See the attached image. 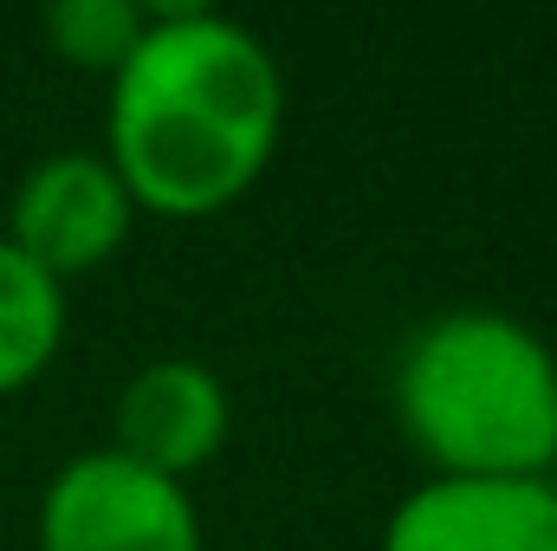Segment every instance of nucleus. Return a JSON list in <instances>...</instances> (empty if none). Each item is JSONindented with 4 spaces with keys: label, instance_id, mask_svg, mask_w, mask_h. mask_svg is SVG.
I'll use <instances>...</instances> for the list:
<instances>
[{
    "label": "nucleus",
    "instance_id": "nucleus-7",
    "mask_svg": "<svg viewBox=\"0 0 557 551\" xmlns=\"http://www.w3.org/2000/svg\"><path fill=\"white\" fill-rule=\"evenodd\" d=\"M65 338V285L0 241V396L33 383Z\"/></svg>",
    "mask_w": 557,
    "mask_h": 551
},
{
    "label": "nucleus",
    "instance_id": "nucleus-3",
    "mask_svg": "<svg viewBox=\"0 0 557 551\" xmlns=\"http://www.w3.org/2000/svg\"><path fill=\"white\" fill-rule=\"evenodd\" d=\"M39 551H201V519L182 480L98 448L52 474L39 500Z\"/></svg>",
    "mask_w": 557,
    "mask_h": 551
},
{
    "label": "nucleus",
    "instance_id": "nucleus-6",
    "mask_svg": "<svg viewBox=\"0 0 557 551\" xmlns=\"http://www.w3.org/2000/svg\"><path fill=\"white\" fill-rule=\"evenodd\" d=\"M227 441V390L195 357L143 364L117 396V454L162 480L208 467Z\"/></svg>",
    "mask_w": 557,
    "mask_h": 551
},
{
    "label": "nucleus",
    "instance_id": "nucleus-4",
    "mask_svg": "<svg viewBox=\"0 0 557 551\" xmlns=\"http://www.w3.org/2000/svg\"><path fill=\"white\" fill-rule=\"evenodd\" d=\"M131 215H137V201H131L124 175L104 156L65 149V156H46V162H33L20 175V188H13V234L7 241L39 273H52L65 285L72 273H91V267H104L124 247Z\"/></svg>",
    "mask_w": 557,
    "mask_h": 551
},
{
    "label": "nucleus",
    "instance_id": "nucleus-5",
    "mask_svg": "<svg viewBox=\"0 0 557 551\" xmlns=\"http://www.w3.org/2000/svg\"><path fill=\"white\" fill-rule=\"evenodd\" d=\"M383 551H557V487L434 474L396 506Z\"/></svg>",
    "mask_w": 557,
    "mask_h": 551
},
{
    "label": "nucleus",
    "instance_id": "nucleus-8",
    "mask_svg": "<svg viewBox=\"0 0 557 551\" xmlns=\"http://www.w3.org/2000/svg\"><path fill=\"white\" fill-rule=\"evenodd\" d=\"M143 26L149 20L137 0H52V13H46L52 52L72 65H91V72H117L137 52Z\"/></svg>",
    "mask_w": 557,
    "mask_h": 551
},
{
    "label": "nucleus",
    "instance_id": "nucleus-1",
    "mask_svg": "<svg viewBox=\"0 0 557 551\" xmlns=\"http://www.w3.org/2000/svg\"><path fill=\"white\" fill-rule=\"evenodd\" d=\"M137 52L111 72V169L131 201L201 221L240 201L278 143V59L227 13L162 0Z\"/></svg>",
    "mask_w": 557,
    "mask_h": 551
},
{
    "label": "nucleus",
    "instance_id": "nucleus-2",
    "mask_svg": "<svg viewBox=\"0 0 557 551\" xmlns=\"http://www.w3.org/2000/svg\"><path fill=\"white\" fill-rule=\"evenodd\" d=\"M396 409L454 480H545L557 461V357L506 311H441L396 364Z\"/></svg>",
    "mask_w": 557,
    "mask_h": 551
}]
</instances>
